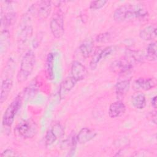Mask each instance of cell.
<instances>
[{
	"mask_svg": "<svg viewBox=\"0 0 157 157\" xmlns=\"http://www.w3.org/2000/svg\"><path fill=\"white\" fill-rule=\"evenodd\" d=\"M148 15L147 10L139 4H126L118 7L113 12L115 21L122 22L134 18L143 19Z\"/></svg>",
	"mask_w": 157,
	"mask_h": 157,
	"instance_id": "obj_1",
	"label": "cell"
},
{
	"mask_svg": "<svg viewBox=\"0 0 157 157\" xmlns=\"http://www.w3.org/2000/svg\"><path fill=\"white\" fill-rule=\"evenodd\" d=\"M36 64V55L32 50H28L23 56L17 80L18 83L25 82L33 72Z\"/></svg>",
	"mask_w": 157,
	"mask_h": 157,
	"instance_id": "obj_2",
	"label": "cell"
},
{
	"mask_svg": "<svg viewBox=\"0 0 157 157\" xmlns=\"http://www.w3.org/2000/svg\"><path fill=\"white\" fill-rule=\"evenodd\" d=\"M22 98L23 97L21 94H18L6 108L2 120V124L4 127H11L17 113L21 107Z\"/></svg>",
	"mask_w": 157,
	"mask_h": 157,
	"instance_id": "obj_3",
	"label": "cell"
},
{
	"mask_svg": "<svg viewBox=\"0 0 157 157\" xmlns=\"http://www.w3.org/2000/svg\"><path fill=\"white\" fill-rule=\"evenodd\" d=\"M15 132L23 139H31L34 137L38 131L37 125L31 118L21 121L15 128Z\"/></svg>",
	"mask_w": 157,
	"mask_h": 157,
	"instance_id": "obj_4",
	"label": "cell"
},
{
	"mask_svg": "<svg viewBox=\"0 0 157 157\" xmlns=\"http://www.w3.org/2000/svg\"><path fill=\"white\" fill-rule=\"evenodd\" d=\"M50 29L54 37L61 38L64 33V18L60 11H57L52 16L50 21Z\"/></svg>",
	"mask_w": 157,
	"mask_h": 157,
	"instance_id": "obj_5",
	"label": "cell"
},
{
	"mask_svg": "<svg viewBox=\"0 0 157 157\" xmlns=\"http://www.w3.org/2000/svg\"><path fill=\"white\" fill-rule=\"evenodd\" d=\"M33 28L29 20V17L25 15L21 20L19 34L18 35V45L20 46L26 44L33 34Z\"/></svg>",
	"mask_w": 157,
	"mask_h": 157,
	"instance_id": "obj_6",
	"label": "cell"
},
{
	"mask_svg": "<svg viewBox=\"0 0 157 157\" xmlns=\"http://www.w3.org/2000/svg\"><path fill=\"white\" fill-rule=\"evenodd\" d=\"M64 134V129L63 126L59 123H55L51 128L46 132L44 138L45 147H48L53 145L56 140L61 137Z\"/></svg>",
	"mask_w": 157,
	"mask_h": 157,
	"instance_id": "obj_7",
	"label": "cell"
},
{
	"mask_svg": "<svg viewBox=\"0 0 157 157\" xmlns=\"http://www.w3.org/2000/svg\"><path fill=\"white\" fill-rule=\"evenodd\" d=\"M33 10H30V12L34 13L40 20L47 19L52 12V1H40L37 2L34 6Z\"/></svg>",
	"mask_w": 157,
	"mask_h": 157,
	"instance_id": "obj_8",
	"label": "cell"
},
{
	"mask_svg": "<svg viewBox=\"0 0 157 157\" xmlns=\"http://www.w3.org/2000/svg\"><path fill=\"white\" fill-rule=\"evenodd\" d=\"M71 76L75 80V81L79 82L87 76L88 70L85 65L78 61H73L71 66Z\"/></svg>",
	"mask_w": 157,
	"mask_h": 157,
	"instance_id": "obj_9",
	"label": "cell"
},
{
	"mask_svg": "<svg viewBox=\"0 0 157 157\" xmlns=\"http://www.w3.org/2000/svg\"><path fill=\"white\" fill-rule=\"evenodd\" d=\"M77 82L72 77L69 76L65 78L60 83L58 91V95L61 99H63L67 94L74 88Z\"/></svg>",
	"mask_w": 157,
	"mask_h": 157,
	"instance_id": "obj_10",
	"label": "cell"
},
{
	"mask_svg": "<svg viewBox=\"0 0 157 157\" xmlns=\"http://www.w3.org/2000/svg\"><path fill=\"white\" fill-rule=\"evenodd\" d=\"M97 135L96 132L89 128L85 127L82 128L76 136L77 143L85 144L93 140Z\"/></svg>",
	"mask_w": 157,
	"mask_h": 157,
	"instance_id": "obj_11",
	"label": "cell"
},
{
	"mask_svg": "<svg viewBox=\"0 0 157 157\" xmlns=\"http://www.w3.org/2000/svg\"><path fill=\"white\" fill-rule=\"evenodd\" d=\"M126 111V106L121 101H117L112 103L109 108L108 114L110 118H114L123 115Z\"/></svg>",
	"mask_w": 157,
	"mask_h": 157,
	"instance_id": "obj_12",
	"label": "cell"
},
{
	"mask_svg": "<svg viewBox=\"0 0 157 157\" xmlns=\"http://www.w3.org/2000/svg\"><path fill=\"white\" fill-rule=\"evenodd\" d=\"M13 86V81L11 78H5L1 83V94H0V102L2 104L8 98L9 94L12 90Z\"/></svg>",
	"mask_w": 157,
	"mask_h": 157,
	"instance_id": "obj_13",
	"label": "cell"
},
{
	"mask_svg": "<svg viewBox=\"0 0 157 157\" xmlns=\"http://www.w3.org/2000/svg\"><path fill=\"white\" fill-rule=\"evenodd\" d=\"M130 85V78H124L119 80L115 85V90L117 96L118 97H123L129 91Z\"/></svg>",
	"mask_w": 157,
	"mask_h": 157,
	"instance_id": "obj_14",
	"label": "cell"
},
{
	"mask_svg": "<svg viewBox=\"0 0 157 157\" xmlns=\"http://www.w3.org/2000/svg\"><path fill=\"white\" fill-rule=\"evenodd\" d=\"M135 85L143 91H148L156 86V80L155 78L140 77L136 80Z\"/></svg>",
	"mask_w": 157,
	"mask_h": 157,
	"instance_id": "obj_15",
	"label": "cell"
},
{
	"mask_svg": "<svg viewBox=\"0 0 157 157\" xmlns=\"http://www.w3.org/2000/svg\"><path fill=\"white\" fill-rule=\"evenodd\" d=\"M139 37L141 39L148 41L156 38V28L153 25H148L139 32Z\"/></svg>",
	"mask_w": 157,
	"mask_h": 157,
	"instance_id": "obj_16",
	"label": "cell"
},
{
	"mask_svg": "<svg viewBox=\"0 0 157 157\" xmlns=\"http://www.w3.org/2000/svg\"><path fill=\"white\" fill-rule=\"evenodd\" d=\"M94 42L91 39H85L80 45L79 51L84 58L90 57L93 51Z\"/></svg>",
	"mask_w": 157,
	"mask_h": 157,
	"instance_id": "obj_17",
	"label": "cell"
},
{
	"mask_svg": "<svg viewBox=\"0 0 157 157\" xmlns=\"http://www.w3.org/2000/svg\"><path fill=\"white\" fill-rule=\"evenodd\" d=\"M132 105L137 109L142 110L145 108L147 104V99L144 94L142 93H137L134 94L131 98Z\"/></svg>",
	"mask_w": 157,
	"mask_h": 157,
	"instance_id": "obj_18",
	"label": "cell"
},
{
	"mask_svg": "<svg viewBox=\"0 0 157 157\" xmlns=\"http://www.w3.org/2000/svg\"><path fill=\"white\" fill-rule=\"evenodd\" d=\"M54 55L52 53H49L45 61V72L48 79L54 78Z\"/></svg>",
	"mask_w": 157,
	"mask_h": 157,
	"instance_id": "obj_19",
	"label": "cell"
},
{
	"mask_svg": "<svg viewBox=\"0 0 157 157\" xmlns=\"http://www.w3.org/2000/svg\"><path fill=\"white\" fill-rule=\"evenodd\" d=\"M10 45V34L7 29L1 31L0 37V48L1 53L2 55L8 50Z\"/></svg>",
	"mask_w": 157,
	"mask_h": 157,
	"instance_id": "obj_20",
	"label": "cell"
},
{
	"mask_svg": "<svg viewBox=\"0 0 157 157\" xmlns=\"http://www.w3.org/2000/svg\"><path fill=\"white\" fill-rule=\"evenodd\" d=\"M1 27L4 26L5 28L4 29H6V28L12 25L15 20V13L13 11H8L7 12H1Z\"/></svg>",
	"mask_w": 157,
	"mask_h": 157,
	"instance_id": "obj_21",
	"label": "cell"
},
{
	"mask_svg": "<svg viewBox=\"0 0 157 157\" xmlns=\"http://www.w3.org/2000/svg\"><path fill=\"white\" fill-rule=\"evenodd\" d=\"M102 50V48L98 47L94 51L90 62V68L91 70H94L97 67L99 61L103 59Z\"/></svg>",
	"mask_w": 157,
	"mask_h": 157,
	"instance_id": "obj_22",
	"label": "cell"
},
{
	"mask_svg": "<svg viewBox=\"0 0 157 157\" xmlns=\"http://www.w3.org/2000/svg\"><path fill=\"white\" fill-rule=\"evenodd\" d=\"M146 58L151 61H155L157 59V47L156 42H150L147 47Z\"/></svg>",
	"mask_w": 157,
	"mask_h": 157,
	"instance_id": "obj_23",
	"label": "cell"
},
{
	"mask_svg": "<svg viewBox=\"0 0 157 157\" xmlns=\"http://www.w3.org/2000/svg\"><path fill=\"white\" fill-rule=\"evenodd\" d=\"M38 88L37 82L36 80H33L25 88L24 90V95L26 96L27 98L30 99L31 98L34 97L37 93Z\"/></svg>",
	"mask_w": 157,
	"mask_h": 157,
	"instance_id": "obj_24",
	"label": "cell"
},
{
	"mask_svg": "<svg viewBox=\"0 0 157 157\" xmlns=\"http://www.w3.org/2000/svg\"><path fill=\"white\" fill-rule=\"evenodd\" d=\"M107 1L105 0H96L93 1L90 4V9L92 10H99L102 8L106 4Z\"/></svg>",
	"mask_w": 157,
	"mask_h": 157,
	"instance_id": "obj_25",
	"label": "cell"
},
{
	"mask_svg": "<svg viewBox=\"0 0 157 157\" xmlns=\"http://www.w3.org/2000/svg\"><path fill=\"white\" fill-rule=\"evenodd\" d=\"M110 40V34L109 33H104L99 34L97 36L96 40L99 43L107 42Z\"/></svg>",
	"mask_w": 157,
	"mask_h": 157,
	"instance_id": "obj_26",
	"label": "cell"
},
{
	"mask_svg": "<svg viewBox=\"0 0 157 157\" xmlns=\"http://www.w3.org/2000/svg\"><path fill=\"white\" fill-rule=\"evenodd\" d=\"M18 155L17 154V153L11 148L6 149L0 155L1 156H15Z\"/></svg>",
	"mask_w": 157,
	"mask_h": 157,
	"instance_id": "obj_27",
	"label": "cell"
},
{
	"mask_svg": "<svg viewBox=\"0 0 157 157\" xmlns=\"http://www.w3.org/2000/svg\"><path fill=\"white\" fill-rule=\"evenodd\" d=\"M151 105L153 107V108L156 109V96H155L154 97H153L151 98Z\"/></svg>",
	"mask_w": 157,
	"mask_h": 157,
	"instance_id": "obj_28",
	"label": "cell"
}]
</instances>
